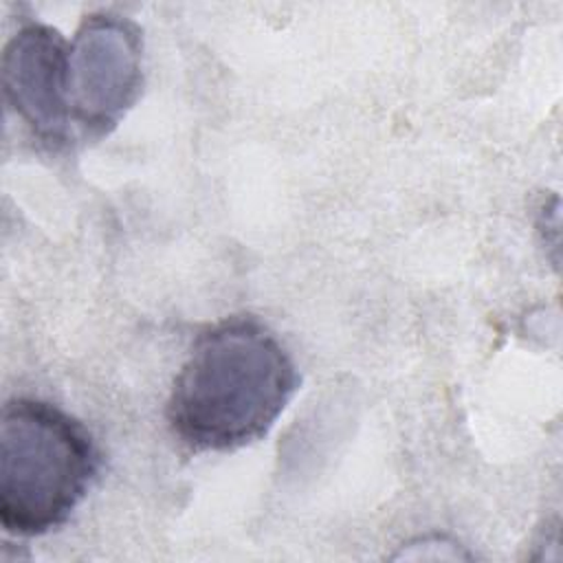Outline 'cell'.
Returning <instances> with one entry per match:
<instances>
[{
	"label": "cell",
	"mask_w": 563,
	"mask_h": 563,
	"mask_svg": "<svg viewBox=\"0 0 563 563\" xmlns=\"http://www.w3.org/2000/svg\"><path fill=\"white\" fill-rule=\"evenodd\" d=\"M99 471L90 431L37 398H11L0 416V523L15 537L64 526Z\"/></svg>",
	"instance_id": "cell-2"
},
{
	"label": "cell",
	"mask_w": 563,
	"mask_h": 563,
	"mask_svg": "<svg viewBox=\"0 0 563 563\" xmlns=\"http://www.w3.org/2000/svg\"><path fill=\"white\" fill-rule=\"evenodd\" d=\"M68 40L53 26L29 22L2 53V92L11 110L51 147L68 145L77 134L66 90Z\"/></svg>",
	"instance_id": "cell-4"
},
{
	"label": "cell",
	"mask_w": 563,
	"mask_h": 563,
	"mask_svg": "<svg viewBox=\"0 0 563 563\" xmlns=\"http://www.w3.org/2000/svg\"><path fill=\"white\" fill-rule=\"evenodd\" d=\"M143 86V35L125 15L97 11L68 40V110L75 134L101 139L134 106Z\"/></svg>",
	"instance_id": "cell-3"
},
{
	"label": "cell",
	"mask_w": 563,
	"mask_h": 563,
	"mask_svg": "<svg viewBox=\"0 0 563 563\" xmlns=\"http://www.w3.org/2000/svg\"><path fill=\"white\" fill-rule=\"evenodd\" d=\"M299 387L282 341L253 317L202 330L174 378L165 418L191 451H235L264 438Z\"/></svg>",
	"instance_id": "cell-1"
}]
</instances>
